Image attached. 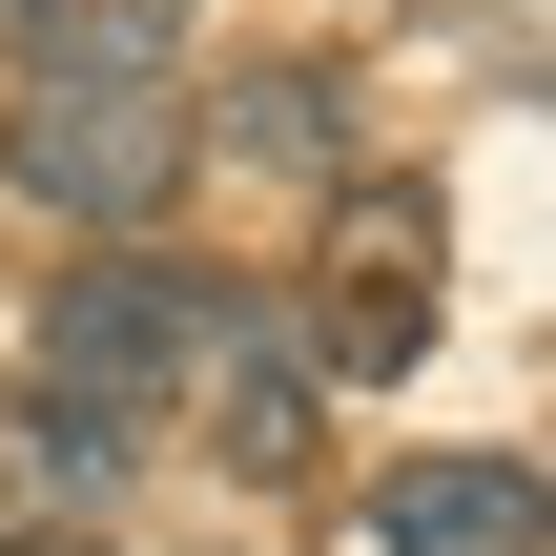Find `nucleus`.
<instances>
[{
	"mask_svg": "<svg viewBox=\"0 0 556 556\" xmlns=\"http://www.w3.org/2000/svg\"><path fill=\"white\" fill-rule=\"evenodd\" d=\"M0 165H21L41 227H165L186 165H206V103L144 83V62H41V83L0 103Z\"/></svg>",
	"mask_w": 556,
	"mask_h": 556,
	"instance_id": "1",
	"label": "nucleus"
},
{
	"mask_svg": "<svg viewBox=\"0 0 556 556\" xmlns=\"http://www.w3.org/2000/svg\"><path fill=\"white\" fill-rule=\"evenodd\" d=\"M206 309H227L206 268H165L144 227H103V248L41 289V392H62V413H103V433H165V413H186Z\"/></svg>",
	"mask_w": 556,
	"mask_h": 556,
	"instance_id": "2",
	"label": "nucleus"
},
{
	"mask_svg": "<svg viewBox=\"0 0 556 556\" xmlns=\"http://www.w3.org/2000/svg\"><path fill=\"white\" fill-rule=\"evenodd\" d=\"M433 351V206H351L330 227V309H309V371H413Z\"/></svg>",
	"mask_w": 556,
	"mask_h": 556,
	"instance_id": "3",
	"label": "nucleus"
},
{
	"mask_svg": "<svg viewBox=\"0 0 556 556\" xmlns=\"http://www.w3.org/2000/svg\"><path fill=\"white\" fill-rule=\"evenodd\" d=\"M556 516H536V475L516 454H413L392 495H371V556H536Z\"/></svg>",
	"mask_w": 556,
	"mask_h": 556,
	"instance_id": "5",
	"label": "nucleus"
},
{
	"mask_svg": "<svg viewBox=\"0 0 556 556\" xmlns=\"http://www.w3.org/2000/svg\"><path fill=\"white\" fill-rule=\"evenodd\" d=\"M186 392H206V454H227V475H289V454H309V330H289V309H248V289L206 309Z\"/></svg>",
	"mask_w": 556,
	"mask_h": 556,
	"instance_id": "4",
	"label": "nucleus"
},
{
	"mask_svg": "<svg viewBox=\"0 0 556 556\" xmlns=\"http://www.w3.org/2000/svg\"><path fill=\"white\" fill-rule=\"evenodd\" d=\"M21 21V62H144V83H186V0H0Z\"/></svg>",
	"mask_w": 556,
	"mask_h": 556,
	"instance_id": "6",
	"label": "nucleus"
}]
</instances>
